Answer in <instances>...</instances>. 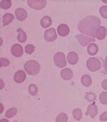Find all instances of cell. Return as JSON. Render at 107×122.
<instances>
[{
  "instance_id": "obj_1",
  "label": "cell",
  "mask_w": 107,
  "mask_h": 122,
  "mask_svg": "<svg viewBox=\"0 0 107 122\" xmlns=\"http://www.w3.org/2000/svg\"><path fill=\"white\" fill-rule=\"evenodd\" d=\"M101 20L96 16L88 15L83 18L78 25V29L83 35L96 38V32L100 27Z\"/></svg>"
},
{
  "instance_id": "obj_2",
  "label": "cell",
  "mask_w": 107,
  "mask_h": 122,
  "mask_svg": "<svg viewBox=\"0 0 107 122\" xmlns=\"http://www.w3.org/2000/svg\"><path fill=\"white\" fill-rule=\"evenodd\" d=\"M24 69L29 75H36L39 73L41 70L40 64L36 61H27L24 65Z\"/></svg>"
},
{
  "instance_id": "obj_3",
  "label": "cell",
  "mask_w": 107,
  "mask_h": 122,
  "mask_svg": "<svg viewBox=\"0 0 107 122\" xmlns=\"http://www.w3.org/2000/svg\"><path fill=\"white\" fill-rule=\"evenodd\" d=\"M86 66L90 72H97L102 67V62L97 58H90L86 62Z\"/></svg>"
},
{
  "instance_id": "obj_4",
  "label": "cell",
  "mask_w": 107,
  "mask_h": 122,
  "mask_svg": "<svg viewBox=\"0 0 107 122\" xmlns=\"http://www.w3.org/2000/svg\"><path fill=\"white\" fill-rule=\"evenodd\" d=\"M53 61L55 65L59 68H63L67 65L66 57L64 53L62 52L56 53L53 57Z\"/></svg>"
},
{
  "instance_id": "obj_5",
  "label": "cell",
  "mask_w": 107,
  "mask_h": 122,
  "mask_svg": "<svg viewBox=\"0 0 107 122\" xmlns=\"http://www.w3.org/2000/svg\"><path fill=\"white\" fill-rule=\"evenodd\" d=\"M27 4L29 6L35 10H41L46 6V0H28Z\"/></svg>"
},
{
  "instance_id": "obj_6",
  "label": "cell",
  "mask_w": 107,
  "mask_h": 122,
  "mask_svg": "<svg viewBox=\"0 0 107 122\" xmlns=\"http://www.w3.org/2000/svg\"><path fill=\"white\" fill-rule=\"evenodd\" d=\"M57 38H58V35L55 28L51 27L46 30L44 33V39L47 41H50V42L54 41L57 39Z\"/></svg>"
},
{
  "instance_id": "obj_7",
  "label": "cell",
  "mask_w": 107,
  "mask_h": 122,
  "mask_svg": "<svg viewBox=\"0 0 107 122\" xmlns=\"http://www.w3.org/2000/svg\"><path fill=\"white\" fill-rule=\"evenodd\" d=\"M76 38L78 39L80 44L83 46H87V45H88V44H90L92 42H95V39L89 37V36H87V35H83V34L78 35L76 37Z\"/></svg>"
},
{
  "instance_id": "obj_8",
  "label": "cell",
  "mask_w": 107,
  "mask_h": 122,
  "mask_svg": "<svg viewBox=\"0 0 107 122\" xmlns=\"http://www.w3.org/2000/svg\"><path fill=\"white\" fill-rule=\"evenodd\" d=\"M11 52L12 55L15 57H21L23 55V46L19 44H15L11 46Z\"/></svg>"
},
{
  "instance_id": "obj_9",
  "label": "cell",
  "mask_w": 107,
  "mask_h": 122,
  "mask_svg": "<svg viewBox=\"0 0 107 122\" xmlns=\"http://www.w3.org/2000/svg\"><path fill=\"white\" fill-rule=\"evenodd\" d=\"M25 79H26V73L23 70H18L14 74L13 79L18 84L23 83L25 80Z\"/></svg>"
},
{
  "instance_id": "obj_10",
  "label": "cell",
  "mask_w": 107,
  "mask_h": 122,
  "mask_svg": "<svg viewBox=\"0 0 107 122\" xmlns=\"http://www.w3.org/2000/svg\"><path fill=\"white\" fill-rule=\"evenodd\" d=\"M15 16H16V18L20 20V21H23L27 17V11L25 9H24L23 8H18L15 11Z\"/></svg>"
},
{
  "instance_id": "obj_11",
  "label": "cell",
  "mask_w": 107,
  "mask_h": 122,
  "mask_svg": "<svg viewBox=\"0 0 107 122\" xmlns=\"http://www.w3.org/2000/svg\"><path fill=\"white\" fill-rule=\"evenodd\" d=\"M97 113H98V108L95 103H92V104H90V105H88L87 112H86L87 115L90 116L91 118H95L97 116Z\"/></svg>"
},
{
  "instance_id": "obj_12",
  "label": "cell",
  "mask_w": 107,
  "mask_h": 122,
  "mask_svg": "<svg viewBox=\"0 0 107 122\" xmlns=\"http://www.w3.org/2000/svg\"><path fill=\"white\" fill-rule=\"evenodd\" d=\"M58 32L61 37H66L69 33V27L67 25L60 24L58 27Z\"/></svg>"
},
{
  "instance_id": "obj_13",
  "label": "cell",
  "mask_w": 107,
  "mask_h": 122,
  "mask_svg": "<svg viewBox=\"0 0 107 122\" xmlns=\"http://www.w3.org/2000/svg\"><path fill=\"white\" fill-rule=\"evenodd\" d=\"M61 77L64 79V80H70L73 77V72L70 68H64L61 71Z\"/></svg>"
},
{
  "instance_id": "obj_14",
  "label": "cell",
  "mask_w": 107,
  "mask_h": 122,
  "mask_svg": "<svg viewBox=\"0 0 107 122\" xmlns=\"http://www.w3.org/2000/svg\"><path fill=\"white\" fill-rule=\"evenodd\" d=\"M107 28L104 26H100L96 32V38L99 40H103L107 36Z\"/></svg>"
},
{
  "instance_id": "obj_15",
  "label": "cell",
  "mask_w": 107,
  "mask_h": 122,
  "mask_svg": "<svg viewBox=\"0 0 107 122\" xmlns=\"http://www.w3.org/2000/svg\"><path fill=\"white\" fill-rule=\"evenodd\" d=\"M67 61L69 64L75 65L78 61V56L74 51H70L67 54Z\"/></svg>"
},
{
  "instance_id": "obj_16",
  "label": "cell",
  "mask_w": 107,
  "mask_h": 122,
  "mask_svg": "<svg viewBox=\"0 0 107 122\" xmlns=\"http://www.w3.org/2000/svg\"><path fill=\"white\" fill-rule=\"evenodd\" d=\"M13 19H14V15L12 13H5L4 15L3 19H2L3 26H6V25H8L9 24H10L13 20Z\"/></svg>"
},
{
  "instance_id": "obj_17",
  "label": "cell",
  "mask_w": 107,
  "mask_h": 122,
  "mask_svg": "<svg viewBox=\"0 0 107 122\" xmlns=\"http://www.w3.org/2000/svg\"><path fill=\"white\" fill-rule=\"evenodd\" d=\"M40 24L43 28H47L52 25V19L50 17H49L48 15L44 16L41 19Z\"/></svg>"
},
{
  "instance_id": "obj_18",
  "label": "cell",
  "mask_w": 107,
  "mask_h": 122,
  "mask_svg": "<svg viewBox=\"0 0 107 122\" xmlns=\"http://www.w3.org/2000/svg\"><path fill=\"white\" fill-rule=\"evenodd\" d=\"M98 46L95 43H91L88 45L87 51L90 56H95L98 52Z\"/></svg>"
},
{
  "instance_id": "obj_19",
  "label": "cell",
  "mask_w": 107,
  "mask_h": 122,
  "mask_svg": "<svg viewBox=\"0 0 107 122\" xmlns=\"http://www.w3.org/2000/svg\"><path fill=\"white\" fill-rule=\"evenodd\" d=\"M81 84L85 87H89L92 84V78L88 74H84L81 77Z\"/></svg>"
},
{
  "instance_id": "obj_20",
  "label": "cell",
  "mask_w": 107,
  "mask_h": 122,
  "mask_svg": "<svg viewBox=\"0 0 107 122\" xmlns=\"http://www.w3.org/2000/svg\"><path fill=\"white\" fill-rule=\"evenodd\" d=\"M17 32L18 33V35L17 37V39L19 42L20 43H24L27 40V35L23 31L22 28H18L17 30Z\"/></svg>"
},
{
  "instance_id": "obj_21",
  "label": "cell",
  "mask_w": 107,
  "mask_h": 122,
  "mask_svg": "<svg viewBox=\"0 0 107 122\" xmlns=\"http://www.w3.org/2000/svg\"><path fill=\"white\" fill-rule=\"evenodd\" d=\"M72 114H73V118L76 120V121H80L81 119H82V117H83V113H82V111L81 109L79 108H76L74 109L73 112H72Z\"/></svg>"
},
{
  "instance_id": "obj_22",
  "label": "cell",
  "mask_w": 107,
  "mask_h": 122,
  "mask_svg": "<svg viewBox=\"0 0 107 122\" xmlns=\"http://www.w3.org/2000/svg\"><path fill=\"white\" fill-rule=\"evenodd\" d=\"M85 98L87 100L88 102L92 103V102H95V101L97 99V96L95 93H92V92H87L85 93Z\"/></svg>"
},
{
  "instance_id": "obj_23",
  "label": "cell",
  "mask_w": 107,
  "mask_h": 122,
  "mask_svg": "<svg viewBox=\"0 0 107 122\" xmlns=\"http://www.w3.org/2000/svg\"><path fill=\"white\" fill-rule=\"evenodd\" d=\"M68 121V116L66 113L62 112L59 113V114L56 117V122H67Z\"/></svg>"
},
{
  "instance_id": "obj_24",
  "label": "cell",
  "mask_w": 107,
  "mask_h": 122,
  "mask_svg": "<svg viewBox=\"0 0 107 122\" xmlns=\"http://www.w3.org/2000/svg\"><path fill=\"white\" fill-rule=\"evenodd\" d=\"M16 114H17V109L15 107H11L6 111L5 114V117L8 119H11L13 118L14 116H15Z\"/></svg>"
},
{
  "instance_id": "obj_25",
  "label": "cell",
  "mask_w": 107,
  "mask_h": 122,
  "mask_svg": "<svg viewBox=\"0 0 107 122\" xmlns=\"http://www.w3.org/2000/svg\"><path fill=\"white\" fill-rule=\"evenodd\" d=\"M28 91H29V94L31 96H34L38 93V87L36 86V84H32L28 87Z\"/></svg>"
},
{
  "instance_id": "obj_26",
  "label": "cell",
  "mask_w": 107,
  "mask_h": 122,
  "mask_svg": "<svg viewBox=\"0 0 107 122\" xmlns=\"http://www.w3.org/2000/svg\"><path fill=\"white\" fill-rule=\"evenodd\" d=\"M0 6L3 9H8L11 6V1L10 0H1Z\"/></svg>"
},
{
  "instance_id": "obj_27",
  "label": "cell",
  "mask_w": 107,
  "mask_h": 122,
  "mask_svg": "<svg viewBox=\"0 0 107 122\" xmlns=\"http://www.w3.org/2000/svg\"><path fill=\"white\" fill-rule=\"evenodd\" d=\"M99 101L103 105H107V92H102V93L99 96Z\"/></svg>"
},
{
  "instance_id": "obj_28",
  "label": "cell",
  "mask_w": 107,
  "mask_h": 122,
  "mask_svg": "<svg viewBox=\"0 0 107 122\" xmlns=\"http://www.w3.org/2000/svg\"><path fill=\"white\" fill-rule=\"evenodd\" d=\"M34 50H35V46L33 44H28V45L25 46V47H24V51H25L26 53H27L29 55L32 54L34 51Z\"/></svg>"
},
{
  "instance_id": "obj_29",
  "label": "cell",
  "mask_w": 107,
  "mask_h": 122,
  "mask_svg": "<svg viewBox=\"0 0 107 122\" xmlns=\"http://www.w3.org/2000/svg\"><path fill=\"white\" fill-rule=\"evenodd\" d=\"M99 13L104 18L107 19V5H104L101 6L99 9Z\"/></svg>"
},
{
  "instance_id": "obj_30",
  "label": "cell",
  "mask_w": 107,
  "mask_h": 122,
  "mask_svg": "<svg viewBox=\"0 0 107 122\" xmlns=\"http://www.w3.org/2000/svg\"><path fill=\"white\" fill-rule=\"evenodd\" d=\"M10 64V61H9L7 58H1L0 59V65L1 67H7L9 66Z\"/></svg>"
},
{
  "instance_id": "obj_31",
  "label": "cell",
  "mask_w": 107,
  "mask_h": 122,
  "mask_svg": "<svg viewBox=\"0 0 107 122\" xmlns=\"http://www.w3.org/2000/svg\"><path fill=\"white\" fill-rule=\"evenodd\" d=\"M99 119H100L101 122H106V121H107V111L101 114Z\"/></svg>"
},
{
  "instance_id": "obj_32",
  "label": "cell",
  "mask_w": 107,
  "mask_h": 122,
  "mask_svg": "<svg viewBox=\"0 0 107 122\" xmlns=\"http://www.w3.org/2000/svg\"><path fill=\"white\" fill-rule=\"evenodd\" d=\"M102 88L103 89L107 90V79L103 80V81L102 83Z\"/></svg>"
},
{
  "instance_id": "obj_33",
  "label": "cell",
  "mask_w": 107,
  "mask_h": 122,
  "mask_svg": "<svg viewBox=\"0 0 107 122\" xmlns=\"http://www.w3.org/2000/svg\"><path fill=\"white\" fill-rule=\"evenodd\" d=\"M103 65H104V68L106 70V71L107 72V56L106 58H105V62L103 63Z\"/></svg>"
},
{
  "instance_id": "obj_34",
  "label": "cell",
  "mask_w": 107,
  "mask_h": 122,
  "mask_svg": "<svg viewBox=\"0 0 107 122\" xmlns=\"http://www.w3.org/2000/svg\"><path fill=\"white\" fill-rule=\"evenodd\" d=\"M0 81H1V89H3V88H4V81H3L2 79H1V80H0Z\"/></svg>"
},
{
  "instance_id": "obj_35",
  "label": "cell",
  "mask_w": 107,
  "mask_h": 122,
  "mask_svg": "<svg viewBox=\"0 0 107 122\" xmlns=\"http://www.w3.org/2000/svg\"><path fill=\"white\" fill-rule=\"evenodd\" d=\"M0 106H1V111H0V112L2 113L3 111H4V105H3L2 103H1V104H0Z\"/></svg>"
},
{
  "instance_id": "obj_36",
  "label": "cell",
  "mask_w": 107,
  "mask_h": 122,
  "mask_svg": "<svg viewBox=\"0 0 107 122\" xmlns=\"http://www.w3.org/2000/svg\"><path fill=\"white\" fill-rule=\"evenodd\" d=\"M0 122H9V121L7 119H1Z\"/></svg>"
},
{
  "instance_id": "obj_37",
  "label": "cell",
  "mask_w": 107,
  "mask_h": 122,
  "mask_svg": "<svg viewBox=\"0 0 107 122\" xmlns=\"http://www.w3.org/2000/svg\"><path fill=\"white\" fill-rule=\"evenodd\" d=\"M102 2H103V3H105V4H107V0H103Z\"/></svg>"
},
{
  "instance_id": "obj_38",
  "label": "cell",
  "mask_w": 107,
  "mask_h": 122,
  "mask_svg": "<svg viewBox=\"0 0 107 122\" xmlns=\"http://www.w3.org/2000/svg\"></svg>"
}]
</instances>
